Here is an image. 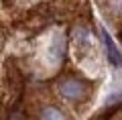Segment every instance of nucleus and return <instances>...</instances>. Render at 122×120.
<instances>
[{"label": "nucleus", "mask_w": 122, "mask_h": 120, "mask_svg": "<svg viewBox=\"0 0 122 120\" xmlns=\"http://www.w3.org/2000/svg\"><path fill=\"white\" fill-rule=\"evenodd\" d=\"M59 92L65 96L67 100H79L83 96V83L77 79H67L59 86Z\"/></svg>", "instance_id": "obj_1"}, {"label": "nucleus", "mask_w": 122, "mask_h": 120, "mask_svg": "<svg viewBox=\"0 0 122 120\" xmlns=\"http://www.w3.org/2000/svg\"><path fill=\"white\" fill-rule=\"evenodd\" d=\"M102 41H104V45H106V51H108L110 63L116 65V67H120V65H122V55H120V51L116 49V45L112 43V39H110V35L106 33V31H102Z\"/></svg>", "instance_id": "obj_2"}, {"label": "nucleus", "mask_w": 122, "mask_h": 120, "mask_svg": "<svg viewBox=\"0 0 122 120\" xmlns=\"http://www.w3.org/2000/svg\"><path fill=\"white\" fill-rule=\"evenodd\" d=\"M41 120H65V118H63V114H61L59 110H55V108H45V110L41 112Z\"/></svg>", "instance_id": "obj_3"}, {"label": "nucleus", "mask_w": 122, "mask_h": 120, "mask_svg": "<svg viewBox=\"0 0 122 120\" xmlns=\"http://www.w3.org/2000/svg\"><path fill=\"white\" fill-rule=\"evenodd\" d=\"M8 120H26V118H25V114H22V112H18V110H14L12 114L8 116Z\"/></svg>", "instance_id": "obj_4"}]
</instances>
